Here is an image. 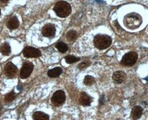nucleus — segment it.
<instances>
[{"label": "nucleus", "mask_w": 148, "mask_h": 120, "mask_svg": "<svg viewBox=\"0 0 148 120\" xmlns=\"http://www.w3.org/2000/svg\"><path fill=\"white\" fill-rule=\"evenodd\" d=\"M16 97V94L13 91H12L9 93H8L6 96H5V101L6 102H11L13 100L15 99Z\"/></svg>", "instance_id": "21"}, {"label": "nucleus", "mask_w": 148, "mask_h": 120, "mask_svg": "<svg viewBox=\"0 0 148 120\" xmlns=\"http://www.w3.org/2000/svg\"><path fill=\"white\" fill-rule=\"evenodd\" d=\"M17 89H18V90H21V86H18Z\"/></svg>", "instance_id": "24"}, {"label": "nucleus", "mask_w": 148, "mask_h": 120, "mask_svg": "<svg viewBox=\"0 0 148 120\" xmlns=\"http://www.w3.org/2000/svg\"><path fill=\"white\" fill-rule=\"evenodd\" d=\"M4 72L5 75L9 78H15L17 73V68L12 62H9L5 67Z\"/></svg>", "instance_id": "8"}, {"label": "nucleus", "mask_w": 148, "mask_h": 120, "mask_svg": "<svg viewBox=\"0 0 148 120\" xmlns=\"http://www.w3.org/2000/svg\"><path fill=\"white\" fill-rule=\"evenodd\" d=\"M23 53L24 56L25 58H38V57H40L42 55L40 50L32 47H29V46L26 47L24 49Z\"/></svg>", "instance_id": "6"}, {"label": "nucleus", "mask_w": 148, "mask_h": 120, "mask_svg": "<svg viewBox=\"0 0 148 120\" xmlns=\"http://www.w3.org/2000/svg\"><path fill=\"white\" fill-rule=\"evenodd\" d=\"M6 26L8 28L11 30L16 29L19 26V21L16 17H13L10 20H9L6 24Z\"/></svg>", "instance_id": "13"}, {"label": "nucleus", "mask_w": 148, "mask_h": 120, "mask_svg": "<svg viewBox=\"0 0 148 120\" xmlns=\"http://www.w3.org/2000/svg\"><path fill=\"white\" fill-rule=\"evenodd\" d=\"M0 16H1V10H0Z\"/></svg>", "instance_id": "25"}, {"label": "nucleus", "mask_w": 148, "mask_h": 120, "mask_svg": "<svg viewBox=\"0 0 148 120\" xmlns=\"http://www.w3.org/2000/svg\"><path fill=\"white\" fill-rule=\"evenodd\" d=\"M65 59L68 64H72L80 60V58H77L73 55H68L65 57Z\"/></svg>", "instance_id": "19"}, {"label": "nucleus", "mask_w": 148, "mask_h": 120, "mask_svg": "<svg viewBox=\"0 0 148 120\" xmlns=\"http://www.w3.org/2000/svg\"><path fill=\"white\" fill-rule=\"evenodd\" d=\"M143 109L140 106H134L132 110L131 116L134 120H138L141 118L143 115Z\"/></svg>", "instance_id": "12"}, {"label": "nucleus", "mask_w": 148, "mask_h": 120, "mask_svg": "<svg viewBox=\"0 0 148 120\" xmlns=\"http://www.w3.org/2000/svg\"><path fill=\"white\" fill-rule=\"evenodd\" d=\"M126 26L129 29H137L142 23L141 16L137 14H130L126 16L124 20Z\"/></svg>", "instance_id": "3"}, {"label": "nucleus", "mask_w": 148, "mask_h": 120, "mask_svg": "<svg viewBox=\"0 0 148 120\" xmlns=\"http://www.w3.org/2000/svg\"><path fill=\"white\" fill-rule=\"evenodd\" d=\"M34 120H49V116L48 115L41 112H36L33 114L32 116Z\"/></svg>", "instance_id": "15"}, {"label": "nucleus", "mask_w": 148, "mask_h": 120, "mask_svg": "<svg viewBox=\"0 0 148 120\" xmlns=\"http://www.w3.org/2000/svg\"><path fill=\"white\" fill-rule=\"evenodd\" d=\"M66 37L68 40H69L71 41H73L77 37V33L75 31L71 30L68 32V33L66 35Z\"/></svg>", "instance_id": "20"}, {"label": "nucleus", "mask_w": 148, "mask_h": 120, "mask_svg": "<svg viewBox=\"0 0 148 120\" xmlns=\"http://www.w3.org/2000/svg\"><path fill=\"white\" fill-rule=\"evenodd\" d=\"M90 64V62L89 60H85L78 64V68L79 70H84L86 67H88Z\"/></svg>", "instance_id": "22"}, {"label": "nucleus", "mask_w": 148, "mask_h": 120, "mask_svg": "<svg viewBox=\"0 0 148 120\" xmlns=\"http://www.w3.org/2000/svg\"><path fill=\"white\" fill-rule=\"evenodd\" d=\"M9 1V0H0V2L2 3H6Z\"/></svg>", "instance_id": "23"}, {"label": "nucleus", "mask_w": 148, "mask_h": 120, "mask_svg": "<svg viewBox=\"0 0 148 120\" xmlns=\"http://www.w3.org/2000/svg\"><path fill=\"white\" fill-rule=\"evenodd\" d=\"M62 73V69L60 67H57L51 70H50L48 71L47 74L49 76L50 78H57L60 76V75Z\"/></svg>", "instance_id": "14"}, {"label": "nucleus", "mask_w": 148, "mask_h": 120, "mask_svg": "<svg viewBox=\"0 0 148 120\" xmlns=\"http://www.w3.org/2000/svg\"><path fill=\"white\" fill-rule=\"evenodd\" d=\"M66 100L65 92L62 90H58L56 91L51 97V102L56 106H60L64 104Z\"/></svg>", "instance_id": "4"}, {"label": "nucleus", "mask_w": 148, "mask_h": 120, "mask_svg": "<svg viewBox=\"0 0 148 120\" xmlns=\"http://www.w3.org/2000/svg\"><path fill=\"white\" fill-rule=\"evenodd\" d=\"M0 52L3 55H9L10 54V47L9 44L7 43H3L0 47Z\"/></svg>", "instance_id": "16"}, {"label": "nucleus", "mask_w": 148, "mask_h": 120, "mask_svg": "<svg viewBox=\"0 0 148 120\" xmlns=\"http://www.w3.org/2000/svg\"><path fill=\"white\" fill-rule=\"evenodd\" d=\"M111 43V38L106 35H97L94 39L95 46L100 50L108 48Z\"/></svg>", "instance_id": "2"}, {"label": "nucleus", "mask_w": 148, "mask_h": 120, "mask_svg": "<svg viewBox=\"0 0 148 120\" xmlns=\"http://www.w3.org/2000/svg\"><path fill=\"white\" fill-rule=\"evenodd\" d=\"M54 10L56 14L61 18L68 17L72 12V7L67 2L61 1L56 3Z\"/></svg>", "instance_id": "1"}, {"label": "nucleus", "mask_w": 148, "mask_h": 120, "mask_svg": "<svg viewBox=\"0 0 148 120\" xmlns=\"http://www.w3.org/2000/svg\"><path fill=\"white\" fill-rule=\"evenodd\" d=\"M34 69V64L31 62L24 63L20 70V77L21 79L27 78L32 73Z\"/></svg>", "instance_id": "7"}, {"label": "nucleus", "mask_w": 148, "mask_h": 120, "mask_svg": "<svg viewBox=\"0 0 148 120\" xmlns=\"http://www.w3.org/2000/svg\"><path fill=\"white\" fill-rule=\"evenodd\" d=\"M56 47L58 49V50L62 53H65L66 51H68V50L69 49L68 45L64 42L58 43L56 44Z\"/></svg>", "instance_id": "17"}, {"label": "nucleus", "mask_w": 148, "mask_h": 120, "mask_svg": "<svg viewBox=\"0 0 148 120\" xmlns=\"http://www.w3.org/2000/svg\"><path fill=\"white\" fill-rule=\"evenodd\" d=\"M127 78L126 74L122 71H117L115 72L112 76V79L115 83L120 84L126 80Z\"/></svg>", "instance_id": "10"}, {"label": "nucleus", "mask_w": 148, "mask_h": 120, "mask_svg": "<svg viewBox=\"0 0 148 120\" xmlns=\"http://www.w3.org/2000/svg\"><path fill=\"white\" fill-rule=\"evenodd\" d=\"M56 32V28L55 25L52 24H49L44 26L42 31V33L45 37L50 38L55 35Z\"/></svg>", "instance_id": "9"}, {"label": "nucleus", "mask_w": 148, "mask_h": 120, "mask_svg": "<svg viewBox=\"0 0 148 120\" xmlns=\"http://www.w3.org/2000/svg\"><path fill=\"white\" fill-rule=\"evenodd\" d=\"M79 104L82 106H89L92 102V98L85 92H82L79 97Z\"/></svg>", "instance_id": "11"}, {"label": "nucleus", "mask_w": 148, "mask_h": 120, "mask_svg": "<svg viewBox=\"0 0 148 120\" xmlns=\"http://www.w3.org/2000/svg\"><path fill=\"white\" fill-rule=\"evenodd\" d=\"M95 82V78L90 75H86L84 80V83L86 86H91Z\"/></svg>", "instance_id": "18"}, {"label": "nucleus", "mask_w": 148, "mask_h": 120, "mask_svg": "<svg viewBox=\"0 0 148 120\" xmlns=\"http://www.w3.org/2000/svg\"><path fill=\"white\" fill-rule=\"evenodd\" d=\"M137 59V54L135 52H130L123 57L121 63L124 65L132 66L136 63Z\"/></svg>", "instance_id": "5"}]
</instances>
